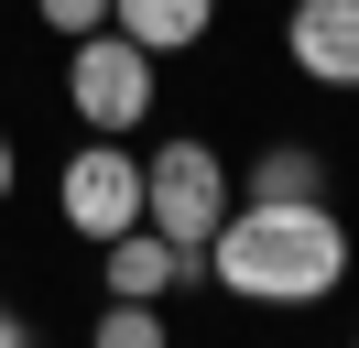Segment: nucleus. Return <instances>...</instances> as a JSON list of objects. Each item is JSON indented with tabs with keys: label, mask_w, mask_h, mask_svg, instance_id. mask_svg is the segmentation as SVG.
I'll list each match as a JSON object with an SVG mask.
<instances>
[{
	"label": "nucleus",
	"mask_w": 359,
	"mask_h": 348,
	"mask_svg": "<svg viewBox=\"0 0 359 348\" xmlns=\"http://www.w3.org/2000/svg\"><path fill=\"white\" fill-rule=\"evenodd\" d=\"M207 283L240 304H327L348 283V218L327 196H240L207 239Z\"/></svg>",
	"instance_id": "obj_1"
},
{
	"label": "nucleus",
	"mask_w": 359,
	"mask_h": 348,
	"mask_svg": "<svg viewBox=\"0 0 359 348\" xmlns=\"http://www.w3.org/2000/svg\"><path fill=\"white\" fill-rule=\"evenodd\" d=\"M229 207H240V185H229L218 142H196V130H175V142H153V152H142V218H153L163 239H185V250H207Z\"/></svg>",
	"instance_id": "obj_2"
},
{
	"label": "nucleus",
	"mask_w": 359,
	"mask_h": 348,
	"mask_svg": "<svg viewBox=\"0 0 359 348\" xmlns=\"http://www.w3.org/2000/svg\"><path fill=\"white\" fill-rule=\"evenodd\" d=\"M153 65H163V55H142L120 22L76 33V44H66V98H76V120H88V130H120V142H131V130L153 120Z\"/></svg>",
	"instance_id": "obj_3"
},
{
	"label": "nucleus",
	"mask_w": 359,
	"mask_h": 348,
	"mask_svg": "<svg viewBox=\"0 0 359 348\" xmlns=\"http://www.w3.org/2000/svg\"><path fill=\"white\" fill-rule=\"evenodd\" d=\"M55 218H66L76 239H120V229H142V152L120 142V130H88V142L66 152V174H55Z\"/></svg>",
	"instance_id": "obj_4"
},
{
	"label": "nucleus",
	"mask_w": 359,
	"mask_h": 348,
	"mask_svg": "<svg viewBox=\"0 0 359 348\" xmlns=\"http://www.w3.org/2000/svg\"><path fill=\"white\" fill-rule=\"evenodd\" d=\"M283 55L316 87H359V0H294L283 11Z\"/></svg>",
	"instance_id": "obj_5"
},
{
	"label": "nucleus",
	"mask_w": 359,
	"mask_h": 348,
	"mask_svg": "<svg viewBox=\"0 0 359 348\" xmlns=\"http://www.w3.org/2000/svg\"><path fill=\"white\" fill-rule=\"evenodd\" d=\"M196 272H207V250L163 239L153 218L120 229V239H98V283H109V294H175V283H196Z\"/></svg>",
	"instance_id": "obj_6"
},
{
	"label": "nucleus",
	"mask_w": 359,
	"mask_h": 348,
	"mask_svg": "<svg viewBox=\"0 0 359 348\" xmlns=\"http://www.w3.org/2000/svg\"><path fill=\"white\" fill-rule=\"evenodd\" d=\"M109 22L142 44V55H196L207 22H218V0H109Z\"/></svg>",
	"instance_id": "obj_7"
},
{
	"label": "nucleus",
	"mask_w": 359,
	"mask_h": 348,
	"mask_svg": "<svg viewBox=\"0 0 359 348\" xmlns=\"http://www.w3.org/2000/svg\"><path fill=\"white\" fill-rule=\"evenodd\" d=\"M250 196H327V152L316 142H272L250 163Z\"/></svg>",
	"instance_id": "obj_8"
},
{
	"label": "nucleus",
	"mask_w": 359,
	"mask_h": 348,
	"mask_svg": "<svg viewBox=\"0 0 359 348\" xmlns=\"http://www.w3.org/2000/svg\"><path fill=\"white\" fill-rule=\"evenodd\" d=\"M88 337L98 348H163V294H109Z\"/></svg>",
	"instance_id": "obj_9"
},
{
	"label": "nucleus",
	"mask_w": 359,
	"mask_h": 348,
	"mask_svg": "<svg viewBox=\"0 0 359 348\" xmlns=\"http://www.w3.org/2000/svg\"><path fill=\"white\" fill-rule=\"evenodd\" d=\"M33 11H44V22H55V33H66V44H76V33H98V22H109V0H33Z\"/></svg>",
	"instance_id": "obj_10"
},
{
	"label": "nucleus",
	"mask_w": 359,
	"mask_h": 348,
	"mask_svg": "<svg viewBox=\"0 0 359 348\" xmlns=\"http://www.w3.org/2000/svg\"><path fill=\"white\" fill-rule=\"evenodd\" d=\"M11 174H22V152H11V130H0V207H11Z\"/></svg>",
	"instance_id": "obj_11"
},
{
	"label": "nucleus",
	"mask_w": 359,
	"mask_h": 348,
	"mask_svg": "<svg viewBox=\"0 0 359 348\" xmlns=\"http://www.w3.org/2000/svg\"><path fill=\"white\" fill-rule=\"evenodd\" d=\"M22 337H33V326H22V316H11V304H0V348H22Z\"/></svg>",
	"instance_id": "obj_12"
}]
</instances>
